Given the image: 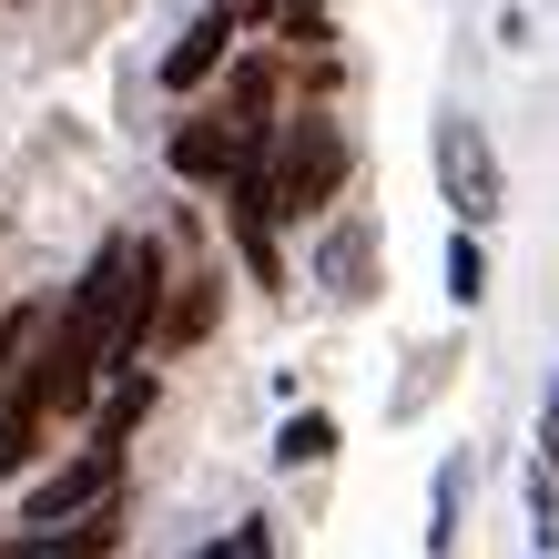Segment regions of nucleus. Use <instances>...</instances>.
Returning a JSON list of instances; mask_svg holds the SVG:
<instances>
[{"mask_svg": "<svg viewBox=\"0 0 559 559\" xmlns=\"http://www.w3.org/2000/svg\"><path fill=\"white\" fill-rule=\"evenodd\" d=\"M153 295H163V254L153 245H103V265L82 275L72 295V316H61V336H82L92 346V367H133V346H143V325H153Z\"/></svg>", "mask_w": 559, "mask_h": 559, "instance_id": "1", "label": "nucleus"}, {"mask_svg": "<svg viewBox=\"0 0 559 559\" xmlns=\"http://www.w3.org/2000/svg\"><path fill=\"white\" fill-rule=\"evenodd\" d=\"M346 174V133L336 122H295L275 153V214H325V193Z\"/></svg>", "mask_w": 559, "mask_h": 559, "instance_id": "2", "label": "nucleus"}, {"mask_svg": "<svg viewBox=\"0 0 559 559\" xmlns=\"http://www.w3.org/2000/svg\"><path fill=\"white\" fill-rule=\"evenodd\" d=\"M254 163H265V122H245V112H204L174 133V174H193V183H235Z\"/></svg>", "mask_w": 559, "mask_h": 559, "instance_id": "3", "label": "nucleus"}, {"mask_svg": "<svg viewBox=\"0 0 559 559\" xmlns=\"http://www.w3.org/2000/svg\"><path fill=\"white\" fill-rule=\"evenodd\" d=\"M438 183H448L457 224H488V214H499V153H488L478 122H438Z\"/></svg>", "mask_w": 559, "mask_h": 559, "instance_id": "4", "label": "nucleus"}, {"mask_svg": "<svg viewBox=\"0 0 559 559\" xmlns=\"http://www.w3.org/2000/svg\"><path fill=\"white\" fill-rule=\"evenodd\" d=\"M103 499H112V457H103V448H82L72 468H51L41 488H21V519H31V530H72V519H82V509H103Z\"/></svg>", "mask_w": 559, "mask_h": 559, "instance_id": "5", "label": "nucleus"}, {"mask_svg": "<svg viewBox=\"0 0 559 559\" xmlns=\"http://www.w3.org/2000/svg\"><path fill=\"white\" fill-rule=\"evenodd\" d=\"M41 427H51V407H41V386H11V397H0V478H21L31 457H41Z\"/></svg>", "mask_w": 559, "mask_h": 559, "instance_id": "6", "label": "nucleus"}, {"mask_svg": "<svg viewBox=\"0 0 559 559\" xmlns=\"http://www.w3.org/2000/svg\"><path fill=\"white\" fill-rule=\"evenodd\" d=\"M224 41H235V21H224V11H204V21H193L183 41H174V61H163V82H174V92H183V82H204L214 61H224Z\"/></svg>", "mask_w": 559, "mask_h": 559, "instance_id": "7", "label": "nucleus"}, {"mask_svg": "<svg viewBox=\"0 0 559 559\" xmlns=\"http://www.w3.org/2000/svg\"><path fill=\"white\" fill-rule=\"evenodd\" d=\"M143 407H153V386L133 377V386H122V397L103 407V427H92V448H103V457H112V448H122V438H133V427H143Z\"/></svg>", "mask_w": 559, "mask_h": 559, "instance_id": "8", "label": "nucleus"}, {"mask_svg": "<svg viewBox=\"0 0 559 559\" xmlns=\"http://www.w3.org/2000/svg\"><path fill=\"white\" fill-rule=\"evenodd\" d=\"M103 539H112L103 519H72V530H51V539H31L21 559H103Z\"/></svg>", "mask_w": 559, "mask_h": 559, "instance_id": "9", "label": "nucleus"}, {"mask_svg": "<svg viewBox=\"0 0 559 559\" xmlns=\"http://www.w3.org/2000/svg\"><path fill=\"white\" fill-rule=\"evenodd\" d=\"M325 448H336V427H325V417H285V438H275V457H285V468H316Z\"/></svg>", "mask_w": 559, "mask_h": 559, "instance_id": "10", "label": "nucleus"}, {"mask_svg": "<svg viewBox=\"0 0 559 559\" xmlns=\"http://www.w3.org/2000/svg\"><path fill=\"white\" fill-rule=\"evenodd\" d=\"M448 295H457V306H478V295H488V254H478V235L448 245Z\"/></svg>", "mask_w": 559, "mask_h": 559, "instance_id": "11", "label": "nucleus"}, {"mask_svg": "<svg viewBox=\"0 0 559 559\" xmlns=\"http://www.w3.org/2000/svg\"><path fill=\"white\" fill-rule=\"evenodd\" d=\"M204 325H214V295H204V285H193V295H174V306H163V336H174V346H183V336H204Z\"/></svg>", "mask_w": 559, "mask_h": 559, "instance_id": "12", "label": "nucleus"}, {"mask_svg": "<svg viewBox=\"0 0 559 559\" xmlns=\"http://www.w3.org/2000/svg\"><path fill=\"white\" fill-rule=\"evenodd\" d=\"M193 559H275V549H265V519H245V530H224L214 549H193Z\"/></svg>", "mask_w": 559, "mask_h": 559, "instance_id": "13", "label": "nucleus"}, {"mask_svg": "<svg viewBox=\"0 0 559 559\" xmlns=\"http://www.w3.org/2000/svg\"><path fill=\"white\" fill-rule=\"evenodd\" d=\"M254 21H275V31H295V41H316V0H254Z\"/></svg>", "mask_w": 559, "mask_h": 559, "instance_id": "14", "label": "nucleus"}, {"mask_svg": "<svg viewBox=\"0 0 559 559\" xmlns=\"http://www.w3.org/2000/svg\"><path fill=\"white\" fill-rule=\"evenodd\" d=\"M539 448H549V468H559V397H549V427H539Z\"/></svg>", "mask_w": 559, "mask_h": 559, "instance_id": "15", "label": "nucleus"}]
</instances>
